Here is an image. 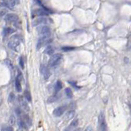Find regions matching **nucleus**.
I'll use <instances>...</instances> for the list:
<instances>
[{"instance_id": "1", "label": "nucleus", "mask_w": 131, "mask_h": 131, "mask_svg": "<svg viewBox=\"0 0 131 131\" xmlns=\"http://www.w3.org/2000/svg\"><path fill=\"white\" fill-rule=\"evenodd\" d=\"M20 37L19 35H14L11 38L10 41L8 42V47L11 49L14 50L16 52L19 51V47H20Z\"/></svg>"}, {"instance_id": "2", "label": "nucleus", "mask_w": 131, "mask_h": 131, "mask_svg": "<svg viewBox=\"0 0 131 131\" xmlns=\"http://www.w3.org/2000/svg\"><path fill=\"white\" fill-rule=\"evenodd\" d=\"M38 35L41 37H50L51 35V29L47 26H41L37 28Z\"/></svg>"}, {"instance_id": "3", "label": "nucleus", "mask_w": 131, "mask_h": 131, "mask_svg": "<svg viewBox=\"0 0 131 131\" xmlns=\"http://www.w3.org/2000/svg\"><path fill=\"white\" fill-rule=\"evenodd\" d=\"M61 57H62V55L59 54V53L53 54L51 57H50V59L49 61V66L53 67V66H55L58 65L61 60Z\"/></svg>"}, {"instance_id": "4", "label": "nucleus", "mask_w": 131, "mask_h": 131, "mask_svg": "<svg viewBox=\"0 0 131 131\" xmlns=\"http://www.w3.org/2000/svg\"><path fill=\"white\" fill-rule=\"evenodd\" d=\"M98 126H99L100 131H107V122H106L105 115L103 111H101L98 115Z\"/></svg>"}, {"instance_id": "5", "label": "nucleus", "mask_w": 131, "mask_h": 131, "mask_svg": "<svg viewBox=\"0 0 131 131\" xmlns=\"http://www.w3.org/2000/svg\"><path fill=\"white\" fill-rule=\"evenodd\" d=\"M52 42V38H50L49 37H41L38 40L37 43V49H41L43 46L47 45V44H50Z\"/></svg>"}, {"instance_id": "6", "label": "nucleus", "mask_w": 131, "mask_h": 131, "mask_svg": "<svg viewBox=\"0 0 131 131\" xmlns=\"http://www.w3.org/2000/svg\"><path fill=\"white\" fill-rule=\"evenodd\" d=\"M5 22L7 23H13V24L16 25L18 22V16L16 14H13V13L6 15Z\"/></svg>"}, {"instance_id": "7", "label": "nucleus", "mask_w": 131, "mask_h": 131, "mask_svg": "<svg viewBox=\"0 0 131 131\" xmlns=\"http://www.w3.org/2000/svg\"><path fill=\"white\" fill-rule=\"evenodd\" d=\"M67 107H68L66 106V105L57 107V108H56L53 112V115L56 116V117H59V116H61V115H62L65 113V111L67 110Z\"/></svg>"}, {"instance_id": "8", "label": "nucleus", "mask_w": 131, "mask_h": 131, "mask_svg": "<svg viewBox=\"0 0 131 131\" xmlns=\"http://www.w3.org/2000/svg\"><path fill=\"white\" fill-rule=\"evenodd\" d=\"M18 101H19V103H20L21 107H22L24 111H30V107H29V106H28L27 101H26V99L24 97H22V96H19Z\"/></svg>"}, {"instance_id": "9", "label": "nucleus", "mask_w": 131, "mask_h": 131, "mask_svg": "<svg viewBox=\"0 0 131 131\" xmlns=\"http://www.w3.org/2000/svg\"><path fill=\"white\" fill-rule=\"evenodd\" d=\"M48 19L46 18V17L44 16H39L38 18L35 19V20H34V22H33V26H40V25H44V24H46V23H48Z\"/></svg>"}, {"instance_id": "10", "label": "nucleus", "mask_w": 131, "mask_h": 131, "mask_svg": "<svg viewBox=\"0 0 131 131\" xmlns=\"http://www.w3.org/2000/svg\"><path fill=\"white\" fill-rule=\"evenodd\" d=\"M40 72H41V74L43 75L44 80H49V78L50 77V71L48 67H46L44 65H42L41 67H40Z\"/></svg>"}, {"instance_id": "11", "label": "nucleus", "mask_w": 131, "mask_h": 131, "mask_svg": "<svg viewBox=\"0 0 131 131\" xmlns=\"http://www.w3.org/2000/svg\"><path fill=\"white\" fill-rule=\"evenodd\" d=\"M22 74H19L17 77L16 78V80H15V87H16V90L18 93H20L22 91V84H21V81H22Z\"/></svg>"}, {"instance_id": "12", "label": "nucleus", "mask_w": 131, "mask_h": 131, "mask_svg": "<svg viewBox=\"0 0 131 131\" xmlns=\"http://www.w3.org/2000/svg\"><path fill=\"white\" fill-rule=\"evenodd\" d=\"M34 14L32 15V17H34V16H47L49 14L48 11H46L45 9H43V8H38V9H36V10L34 11Z\"/></svg>"}, {"instance_id": "13", "label": "nucleus", "mask_w": 131, "mask_h": 131, "mask_svg": "<svg viewBox=\"0 0 131 131\" xmlns=\"http://www.w3.org/2000/svg\"><path fill=\"white\" fill-rule=\"evenodd\" d=\"M54 52H55L54 48H53V46H50V45H48L47 47H46L45 50H44V53H45L46 54L52 55V56L54 54Z\"/></svg>"}, {"instance_id": "14", "label": "nucleus", "mask_w": 131, "mask_h": 131, "mask_svg": "<svg viewBox=\"0 0 131 131\" xmlns=\"http://www.w3.org/2000/svg\"><path fill=\"white\" fill-rule=\"evenodd\" d=\"M75 111H67V113H66V115H65V120H71V119H73L74 118V116H75Z\"/></svg>"}, {"instance_id": "15", "label": "nucleus", "mask_w": 131, "mask_h": 131, "mask_svg": "<svg viewBox=\"0 0 131 131\" xmlns=\"http://www.w3.org/2000/svg\"><path fill=\"white\" fill-rule=\"evenodd\" d=\"M62 88V84H61V82L60 80H57V82H56L55 84V86H54V92L55 93H57Z\"/></svg>"}, {"instance_id": "16", "label": "nucleus", "mask_w": 131, "mask_h": 131, "mask_svg": "<svg viewBox=\"0 0 131 131\" xmlns=\"http://www.w3.org/2000/svg\"><path fill=\"white\" fill-rule=\"evenodd\" d=\"M13 32H15V30L14 29H12V28H11V27H6L3 29V35L4 36H7V35H8V34H12Z\"/></svg>"}, {"instance_id": "17", "label": "nucleus", "mask_w": 131, "mask_h": 131, "mask_svg": "<svg viewBox=\"0 0 131 131\" xmlns=\"http://www.w3.org/2000/svg\"><path fill=\"white\" fill-rule=\"evenodd\" d=\"M22 120L23 121H24L25 123H26V125L27 126H30V124H31V121H30V117H29L27 115H22Z\"/></svg>"}, {"instance_id": "18", "label": "nucleus", "mask_w": 131, "mask_h": 131, "mask_svg": "<svg viewBox=\"0 0 131 131\" xmlns=\"http://www.w3.org/2000/svg\"><path fill=\"white\" fill-rule=\"evenodd\" d=\"M65 93L66 95L68 98H73V93H72V90L70 88H66L65 90Z\"/></svg>"}, {"instance_id": "19", "label": "nucleus", "mask_w": 131, "mask_h": 131, "mask_svg": "<svg viewBox=\"0 0 131 131\" xmlns=\"http://www.w3.org/2000/svg\"><path fill=\"white\" fill-rule=\"evenodd\" d=\"M24 98L26 99V101L31 102V95H30V93L28 90H26V91L24 92Z\"/></svg>"}, {"instance_id": "20", "label": "nucleus", "mask_w": 131, "mask_h": 131, "mask_svg": "<svg viewBox=\"0 0 131 131\" xmlns=\"http://www.w3.org/2000/svg\"><path fill=\"white\" fill-rule=\"evenodd\" d=\"M58 99V97L57 96V93H55L54 95H53L52 97H50L49 99H48V103H53V102H56Z\"/></svg>"}, {"instance_id": "21", "label": "nucleus", "mask_w": 131, "mask_h": 131, "mask_svg": "<svg viewBox=\"0 0 131 131\" xmlns=\"http://www.w3.org/2000/svg\"><path fill=\"white\" fill-rule=\"evenodd\" d=\"M19 0H9L8 2V4H9V7H14L15 5L16 4H19Z\"/></svg>"}, {"instance_id": "22", "label": "nucleus", "mask_w": 131, "mask_h": 131, "mask_svg": "<svg viewBox=\"0 0 131 131\" xmlns=\"http://www.w3.org/2000/svg\"><path fill=\"white\" fill-rule=\"evenodd\" d=\"M19 65H20L21 68L24 69L25 65H24V60H23V57H20V58H19Z\"/></svg>"}, {"instance_id": "23", "label": "nucleus", "mask_w": 131, "mask_h": 131, "mask_svg": "<svg viewBox=\"0 0 131 131\" xmlns=\"http://www.w3.org/2000/svg\"><path fill=\"white\" fill-rule=\"evenodd\" d=\"M9 122H10V125L11 126H14L15 123H16V120H15V116L14 115H11L10 117V120H9Z\"/></svg>"}, {"instance_id": "24", "label": "nucleus", "mask_w": 131, "mask_h": 131, "mask_svg": "<svg viewBox=\"0 0 131 131\" xmlns=\"http://www.w3.org/2000/svg\"><path fill=\"white\" fill-rule=\"evenodd\" d=\"M14 98H15V95L13 93H11L10 94H9V97H8V101L10 102V103H11V102L14 101Z\"/></svg>"}, {"instance_id": "25", "label": "nucleus", "mask_w": 131, "mask_h": 131, "mask_svg": "<svg viewBox=\"0 0 131 131\" xmlns=\"http://www.w3.org/2000/svg\"><path fill=\"white\" fill-rule=\"evenodd\" d=\"M61 49H62L63 51L67 52V51H72V50L75 49V48L74 47H63Z\"/></svg>"}, {"instance_id": "26", "label": "nucleus", "mask_w": 131, "mask_h": 131, "mask_svg": "<svg viewBox=\"0 0 131 131\" xmlns=\"http://www.w3.org/2000/svg\"><path fill=\"white\" fill-rule=\"evenodd\" d=\"M5 62H6V64H7V65H8V66L10 67L11 69H12V68H13V66L11 65V62L10 61V60H8V59H7V60H6Z\"/></svg>"}, {"instance_id": "27", "label": "nucleus", "mask_w": 131, "mask_h": 131, "mask_svg": "<svg viewBox=\"0 0 131 131\" xmlns=\"http://www.w3.org/2000/svg\"><path fill=\"white\" fill-rule=\"evenodd\" d=\"M16 114L18 115H22V112H21V111H20V109H19V108L16 109Z\"/></svg>"}, {"instance_id": "28", "label": "nucleus", "mask_w": 131, "mask_h": 131, "mask_svg": "<svg viewBox=\"0 0 131 131\" xmlns=\"http://www.w3.org/2000/svg\"><path fill=\"white\" fill-rule=\"evenodd\" d=\"M7 131H14V130H13V128L11 126H8L7 128Z\"/></svg>"}, {"instance_id": "29", "label": "nucleus", "mask_w": 131, "mask_h": 131, "mask_svg": "<svg viewBox=\"0 0 131 131\" xmlns=\"http://www.w3.org/2000/svg\"><path fill=\"white\" fill-rule=\"evenodd\" d=\"M85 131H93V129H92L91 126H88V127H87V129L85 130Z\"/></svg>"}, {"instance_id": "30", "label": "nucleus", "mask_w": 131, "mask_h": 131, "mask_svg": "<svg viewBox=\"0 0 131 131\" xmlns=\"http://www.w3.org/2000/svg\"><path fill=\"white\" fill-rule=\"evenodd\" d=\"M5 12H6V11H2L1 12H0V16H2L3 15H4Z\"/></svg>"}, {"instance_id": "31", "label": "nucleus", "mask_w": 131, "mask_h": 131, "mask_svg": "<svg viewBox=\"0 0 131 131\" xmlns=\"http://www.w3.org/2000/svg\"><path fill=\"white\" fill-rule=\"evenodd\" d=\"M75 131H81V130H80V129H77V130H75Z\"/></svg>"}]
</instances>
